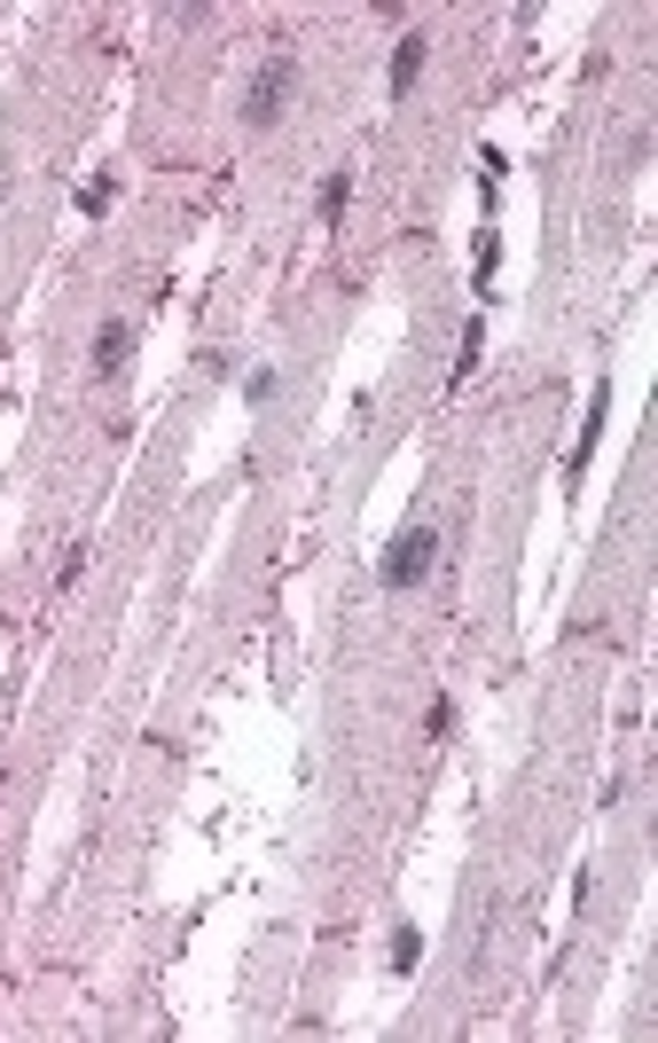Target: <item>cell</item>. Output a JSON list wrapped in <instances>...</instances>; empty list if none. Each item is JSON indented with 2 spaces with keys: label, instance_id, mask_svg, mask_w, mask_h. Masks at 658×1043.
Listing matches in <instances>:
<instances>
[{
  "label": "cell",
  "instance_id": "1",
  "mask_svg": "<svg viewBox=\"0 0 658 1043\" xmlns=\"http://www.w3.org/2000/svg\"><path fill=\"white\" fill-rule=\"evenodd\" d=\"M439 557V526H407L392 549H384V589H416Z\"/></svg>",
  "mask_w": 658,
  "mask_h": 1043
},
{
  "label": "cell",
  "instance_id": "2",
  "mask_svg": "<svg viewBox=\"0 0 658 1043\" xmlns=\"http://www.w3.org/2000/svg\"><path fill=\"white\" fill-rule=\"evenodd\" d=\"M290 95H298V63H267L252 78V95H243V126H275L290 110Z\"/></svg>",
  "mask_w": 658,
  "mask_h": 1043
},
{
  "label": "cell",
  "instance_id": "3",
  "mask_svg": "<svg viewBox=\"0 0 658 1043\" xmlns=\"http://www.w3.org/2000/svg\"><path fill=\"white\" fill-rule=\"evenodd\" d=\"M126 354H134V330L110 314V323L95 330V346H87V369H95V377H118V361H126Z\"/></svg>",
  "mask_w": 658,
  "mask_h": 1043
},
{
  "label": "cell",
  "instance_id": "4",
  "mask_svg": "<svg viewBox=\"0 0 658 1043\" xmlns=\"http://www.w3.org/2000/svg\"><path fill=\"white\" fill-rule=\"evenodd\" d=\"M424 55H432V40H424V32H407V40L392 48V103H400V95L424 78Z\"/></svg>",
  "mask_w": 658,
  "mask_h": 1043
},
{
  "label": "cell",
  "instance_id": "5",
  "mask_svg": "<svg viewBox=\"0 0 658 1043\" xmlns=\"http://www.w3.org/2000/svg\"><path fill=\"white\" fill-rule=\"evenodd\" d=\"M604 417H612V392H596V400H588V424H581V440H572V463H564V478H581V463L596 455V440H604Z\"/></svg>",
  "mask_w": 658,
  "mask_h": 1043
},
{
  "label": "cell",
  "instance_id": "6",
  "mask_svg": "<svg viewBox=\"0 0 658 1043\" xmlns=\"http://www.w3.org/2000/svg\"><path fill=\"white\" fill-rule=\"evenodd\" d=\"M424 966V926H400L392 934V973H416Z\"/></svg>",
  "mask_w": 658,
  "mask_h": 1043
},
{
  "label": "cell",
  "instance_id": "7",
  "mask_svg": "<svg viewBox=\"0 0 658 1043\" xmlns=\"http://www.w3.org/2000/svg\"><path fill=\"white\" fill-rule=\"evenodd\" d=\"M478 361H486V323H470V330H463V354H455V384H463Z\"/></svg>",
  "mask_w": 658,
  "mask_h": 1043
},
{
  "label": "cell",
  "instance_id": "8",
  "mask_svg": "<svg viewBox=\"0 0 658 1043\" xmlns=\"http://www.w3.org/2000/svg\"><path fill=\"white\" fill-rule=\"evenodd\" d=\"M346 197H353V173H329V181H321V220H338Z\"/></svg>",
  "mask_w": 658,
  "mask_h": 1043
},
{
  "label": "cell",
  "instance_id": "9",
  "mask_svg": "<svg viewBox=\"0 0 658 1043\" xmlns=\"http://www.w3.org/2000/svg\"><path fill=\"white\" fill-rule=\"evenodd\" d=\"M494 267H502V244H494V228H478V291H494Z\"/></svg>",
  "mask_w": 658,
  "mask_h": 1043
},
{
  "label": "cell",
  "instance_id": "10",
  "mask_svg": "<svg viewBox=\"0 0 658 1043\" xmlns=\"http://www.w3.org/2000/svg\"><path fill=\"white\" fill-rule=\"evenodd\" d=\"M110 197H118V173H95V181H87V197H78V212H103Z\"/></svg>",
  "mask_w": 658,
  "mask_h": 1043
},
{
  "label": "cell",
  "instance_id": "11",
  "mask_svg": "<svg viewBox=\"0 0 658 1043\" xmlns=\"http://www.w3.org/2000/svg\"><path fill=\"white\" fill-rule=\"evenodd\" d=\"M78 573H87V549H63V566H55V589H78Z\"/></svg>",
  "mask_w": 658,
  "mask_h": 1043
},
{
  "label": "cell",
  "instance_id": "12",
  "mask_svg": "<svg viewBox=\"0 0 658 1043\" xmlns=\"http://www.w3.org/2000/svg\"><path fill=\"white\" fill-rule=\"evenodd\" d=\"M267 392H275V369H252V377H243V400H252V409H259Z\"/></svg>",
  "mask_w": 658,
  "mask_h": 1043
},
{
  "label": "cell",
  "instance_id": "13",
  "mask_svg": "<svg viewBox=\"0 0 658 1043\" xmlns=\"http://www.w3.org/2000/svg\"><path fill=\"white\" fill-rule=\"evenodd\" d=\"M424 730H432V738H447V730H455V706H447V698H432V714H424Z\"/></svg>",
  "mask_w": 658,
  "mask_h": 1043
},
{
  "label": "cell",
  "instance_id": "14",
  "mask_svg": "<svg viewBox=\"0 0 658 1043\" xmlns=\"http://www.w3.org/2000/svg\"><path fill=\"white\" fill-rule=\"evenodd\" d=\"M0 197H9V166H0Z\"/></svg>",
  "mask_w": 658,
  "mask_h": 1043
}]
</instances>
